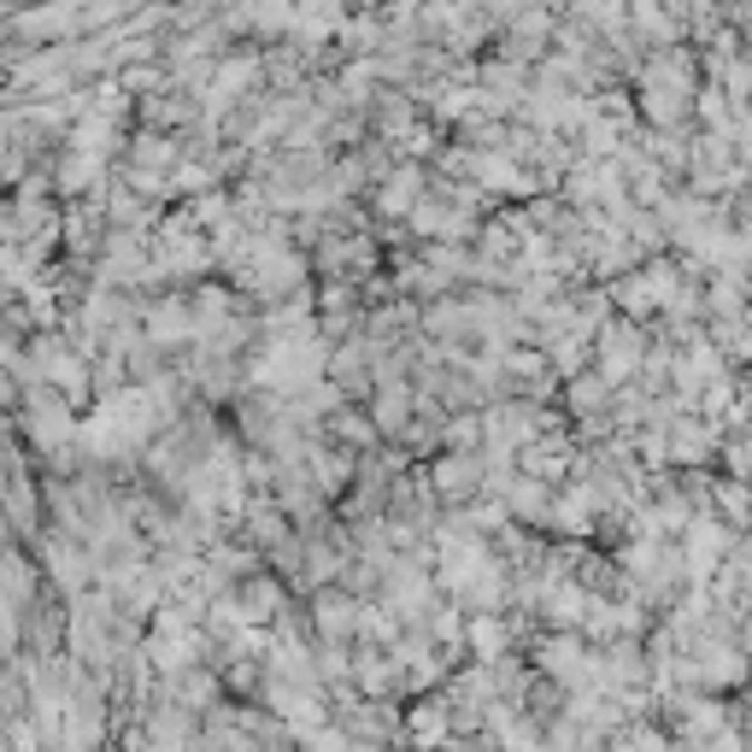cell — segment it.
<instances>
[{
  "label": "cell",
  "instance_id": "obj_1",
  "mask_svg": "<svg viewBox=\"0 0 752 752\" xmlns=\"http://www.w3.org/2000/svg\"><path fill=\"white\" fill-rule=\"evenodd\" d=\"M687 95H700V66H694V53H659L653 59V77H646V112H653L659 123H676L694 100Z\"/></svg>",
  "mask_w": 752,
  "mask_h": 752
},
{
  "label": "cell",
  "instance_id": "obj_2",
  "mask_svg": "<svg viewBox=\"0 0 752 752\" xmlns=\"http://www.w3.org/2000/svg\"><path fill=\"white\" fill-rule=\"evenodd\" d=\"M723 553H729V535L712 517H694V524H687V564H694V576H712Z\"/></svg>",
  "mask_w": 752,
  "mask_h": 752
},
{
  "label": "cell",
  "instance_id": "obj_3",
  "mask_svg": "<svg viewBox=\"0 0 752 752\" xmlns=\"http://www.w3.org/2000/svg\"><path fill=\"white\" fill-rule=\"evenodd\" d=\"M705 453H712V429H705V424H682V429H676V458L700 465Z\"/></svg>",
  "mask_w": 752,
  "mask_h": 752
},
{
  "label": "cell",
  "instance_id": "obj_4",
  "mask_svg": "<svg viewBox=\"0 0 752 752\" xmlns=\"http://www.w3.org/2000/svg\"><path fill=\"white\" fill-rule=\"evenodd\" d=\"M746 653H752V623H746Z\"/></svg>",
  "mask_w": 752,
  "mask_h": 752
}]
</instances>
